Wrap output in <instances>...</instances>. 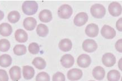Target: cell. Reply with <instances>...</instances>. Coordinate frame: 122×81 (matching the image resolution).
I'll list each match as a JSON object with an SVG mask.
<instances>
[{
  "label": "cell",
  "instance_id": "obj_30",
  "mask_svg": "<svg viewBox=\"0 0 122 81\" xmlns=\"http://www.w3.org/2000/svg\"><path fill=\"white\" fill-rule=\"evenodd\" d=\"M65 76L61 72H57L53 76V81H65Z\"/></svg>",
  "mask_w": 122,
  "mask_h": 81
},
{
  "label": "cell",
  "instance_id": "obj_17",
  "mask_svg": "<svg viewBox=\"0 0 122 81\" xmlns=\"http://www.w3.org/2000/svg\"><path fill=\"white\" fill-rule=\"evenodd\" d=\"M15 38L17 42L19 43H25L28 40V35L25 30L20 29L16 31Z\"/></svg>",
  "mask_w": 122,
  "mask_h": 81
},
{
  "label": "cell",
  "instance_id": "obj_10",
  "mask_svg": "<svg viewBox=\"0 0 122 81\" xmlns=\"http://www.w3.org/2000/svg\"><path fill=\"white\" fill-rule=\"evenodd\" d=\"M77 63L78 66L81 68H86L90 66L91 63V59L89 55L82 54L78 57Z\"/></svg>",
  "mask_w": 122,
  "mask_h": 81
},
{
  "label": "cell",
  "instance_id": "obj_15",
  "mask_svg": "<svg viewBox=\"0 0 122 81\" xmlns=\"http://www.w3.org/2000/svg\"><path fill=\"white\" fill-rule=\"evenodd\" d=\"M10 76L11 79L14 81H19L21 77V68L18 66H14L10 69Z\"/></svg>",
  "mask_w": 122,
  "mask_h": 81
},
{
  "label": "cell",
  "instance_id": "obj_25",
  "mask_svg": "<svg viewBox=\"0 0 122 81\" xmlns=\"http://www.w3.org/2000/svg\"><path fill=\"white\" fill-rule=\"evenodd\" d=\"M120 78V72L117 70H111L107 74V79L108 81H118Z\"/></svg>",
  "mask_w": 122,
  "mask_h": 81
},
{
  "label": "cell",
  "instance_id": "obj_9",
  "mask_svg": "<svg viewBox=\"0 0 122 81\" xmlns=\"http://www.w3.org/2000/svg\"><path fill=\"white\" fill-rule=\"evenodd\" d=\"M83 73L81 69L77 68H73L70 69L67 72V78L71 81H78L82 77Z\"/></svg>",
  "mask_w": 122,
  "mask_h": 81
},
{
  "label": "cell",
  "instance_id": "obj_34",
  "mask_svg": "<svg viewBox=\"0 0 122 81\" xmlns=\"http://www.w3.org/2000/svg\"><path fill=\"white\" fill-rule=\"evenodd\" d=\"M4 17V13L2 11L0 10V21L2 20Z\"/></svg>",
  "mask_w": 122,
  "mask_h": 81
},
{
  "label": "cell",
  "instance_id": "obj_31",
  "mask_svg": "<svg viewBox=\"0 0 122 81\" xmlns=\"http://www.w3.org/2000/svg\"><path fill=\"white\" fill-rule=\"evenodd\" d=\"M9 76L7 72L4 69H0V81H8Z\"/></svg>",
  "mask_w": 122,
  "mask_h": 81
},
{
  "label": "cell",
  "instance_id": "obj_32",
  "mask_svg": "<svg viewBox=\"0 0 122 81\" xmlns=\"http://www.w3.org/2000/svg\"><path fill=\"white\" fill-rule=\"evenodd\" d=\"M122 39H119L115 44V48L119 52L122 53Z\"/></svg>",
  "mask_w": 122,
  "mask_h": 81
},
{
  "label": "cell",
  "instance_id": "obj_2",
  "mask_svg": "<svg viewBox=\"0 0 122 81\" xmlns=\"http://www.w3.org/2000/svg\"><path fill=\"white\" fill-rule=\"evenodd\" d=\"M90 12L93 17L96 19H102L105 15L106 9L102 4H95L91 6Z\"/></svg>",
  "mask_w": 122,
  "mask_h": 81
},
{
  "label": "cell",
  "instance_id": "obj_28",
  "mask_svg": "<svg viewBox=\"0 0 122 81\" xmlns=\"http://www.w3.org/2000/svg\"><path fill=\"white\" fill-rule=\"evenodd\" d=\"M28 50L31 54H37L40 50L39 45L36 43H31L29 45Z\"/></svg>",
  "mask_w": 122,
  "mask_h": 81
},
{
  "label": "cell",
  "instance_id": "obj_14",
  "mask_svg": "<svg viewBox=\"0 0 122 81\" xmlns=\"http://www.w3.org/2000/svg\"><path fill=\"white\" fill-rule=\"evenodd\" d=\"M39 20L43 23H47L52 20V14L49 10H43L39 14Z\"/></svg>",
  "mask_w": 122,
  "mask_h": 81
},
{
  "label": "cell",
  "instance_id": "obj_20",
  "mask_svg": "<svg viewBox=\"0 0 122 81\" xmlns=\"http://www.w3.org/2000/svg\"><path fill=\"white\" fill-rule=\"evenodd\" d=\"M12 28L9 24L2 23L0 25V34L3 36H9L12 34Z\"/></svg>",
  "mask_w": 122,
  "mask_h": 81
},
{
  "label": "cell",
  "instance_id": "obj_35",
  "mask_svg": "<svg viewBox=\"0 0 122 81\" xmlns=\"http://www.w3.org/2000/svg\"></svg>",
  "mask_w": 122,
  "mask_h": 81
},
{
  "label": "cell",
  "instance_id": "obj_23",
  "mask_svg": "<svg viewBox=\"0 0 122 81\" xmlns=\"http://www.w3.org/2000/svg\"><path fill=\"white\" fill-rule=\"evenodd\" d=\"M32 64L38 69H43L46 68V63L44 59L41 57H36L34 59Z\"/></svg>",
  "mask_w": 122,
  "mask_h": 81
},
{
  "label": "cell",
  "instance_id": "obj_21",
  "mask_svg": "<svg viewBox=\"0 0 122 81\" xmlns=\"http://www.w3.org/2000/svg\"><path fill=\"white\" fill-rule=\"evenodd\" d=\"M12 58L8 54H3L0 56V66L7 68L12 64Z\"/></svg>",
  "mask_w": 122,
  "mask_h": 81
},
{
  "label": "cell",
  "instance_id": "obj_3",
  "mask_svg": "<svg viewBox=\"0 0 122 81\" xmlns=\"http://www.w3.org/2000/svg\"><path fill=\"white\" fill-rule=\"evenodd\" d=\"M73 14L72 8L67 4L61 6L58 10V15L61 19H68Z\"/></svg>",
  "mask_w": 122,
  "mask_h": 81
},
{
  "label": "cell",
  "instance_id": "obj_7",
  "mask_svg": "<svg viewBox=\"0 0 122 81\" xmlns=\"http://www.w3.org/2000/svg\"><path fill=\"white\" fill-rule=\"evenodd\" d=\"M88 19H89V16L87 14L84 12H81L75 16L73 22L76 26H81L87 23Z\"/></svg>",
  "mask_w": 122,
  "mask_h": 81
},
{
  "label": "cell",
  "instance_id": "obj_24",
  "mask_svg": "<svg viewBox=\"0 0 122 81\" xmlns=\"http://www.w3.org/2000/svg\"><path fill=\"white\" fill-rule=\"evenodd\" d=\"M7 19L10 23L15 24L20 20V14L17 11H12L8 14Z\"/></svg>",
  "mask_w": 122,
  "mask_h": 81
},
{
  "label": "cell",
  "instance_id": "obj_12",
  "mask_svg": "<svg viewBox=\"0 0 122 81\" xmlns=\"http://www.w3.org/2000/svg\"><path fill=\"white\" fill-rule=\"evenodd\" d=\"M75 62L73 57L71 54H65L61 59V63L62 66L66 68H69L73 66Z\"/></svg>",
  "mask_w": 122,
  "mask_h": 81
},
{
  "label": "cell",
  "instance_id": "obj_27",
  "mask_svg": "<svg viewBox=\"0 0 122 81\" xmlns=\"http://www.w3.org/2000/svg\"><path fill=\"white\" fill-rule=\"evenodd\" d=\"M10 47V43L7 39H2L0 40V51L2 52H7Z\"/></svg>",
  "mask_w": 122,
  "mask_h": 81
},
{
  "label": "cell",
  "instance_id": "obj_33",
  "mask_svg": "<svg viewBox=\"0 0 122 81\" xmlns=\"http://www.w3.org/2000/svg\"><path fill=\"white\" fill-rule=\"evenodd\" d=\"M122 18H120L119 20L117 21L116 23V27L117 29H118V31H122Z\"/></svg>",
  "mask_w": 122,
  "mask_h": 81
},
{
  "label": "cell",
  "instance_id": "obj_16",
  "mask_svg": "<svg viewBox=\"0 0 122 81\" xmlns=\"http://www.w3.org/2000/svg\"><path fill=\"white\" fill-rule=\"evenodd\" d=\"M92 75L93 77L97 80H102L105 75V69L101 66L96 67L92 70Z\"/></svg>",
  "mask_w": 122,
  "mask_h": 81
},
{
  "label": "cell",
  "instance_id": "obj_29",
  "mask_svg": "<svg viewBox=\"0 0 122 81\" xmlns=\"http://www.w3.org/2000/svg\"><path fill=\"white\" fill-rule=\"evenodd\" d=\"M35 80L36 81H50V77L47 73L42 72L38 74Z\"/></svg>",
  "mask_w": 122,
  "mask_h": 81
},
{
  "label": "cell",
  "instance_id": "obj_19",
  "mask_svg": "<svg viewBox=\"0 0 122 81\" xmlns=\"http://www.w3.org/2000/svg\"><path fill=\"white\" fill-rule=\"evenodd\" d=\"M22 74L24 78L26 80H29L33 78L35 74L34 69L31 66H25L22 68Z\"/></svg>",
  "mask_w": 122,
  "mask_h": 81
},
{
  "label": "cell",
  "instance_id": "obj_13",
  "mask_svg": "<svg viewBox=\"0 0 122 81\" xmlns=\"http://www.w3.org/2000/svg\"><path fill=\"white\" fill-rule=\"evenodd\" d=\"M36 19L32 17H29L24 19L23 21V26L24 28L29 31L33 30L36 28Z\"/></svg>",
  "mask_w": 122,
  "mask_h": 81
},
{
  "label": "cell",
  "instance_id": "obj_5",
  "mask_svg": "<svg viewBox=\"0 0 122 81\" xmlns=\"http://www.w3.org/2000/svg\"><path fill=\"white\" fill-rule=\"evenodd\" d=\"M101 34L104 38L107 39H113L116 35V31L114 29L112 28L109 25H105L102 28Z\"/></svg>",
  "mask_w": 122,
  "mask_h": 81
},
{
  "label": "cell",
  "instance_id": "obj_18",
  "mask_svg": "<svg viewBox=\"0 0 122 81\" xmlns=\"http://www.w3.org/2000/svg\"><path fill=\"white\" fill-rule=\"evenodd\" d=\"M59 48L62 51L67 52L71 50L72 48V43L70 39H63L61 40L59 43Z\"/></svg>",
  "mask_w": 122,
  "mask_h": 81
},
{
  "label": "cell",
  "instance_id": "obj_26",
  "mask_svg": "<svg viewBox=\"0 0 122 81\" xmlns=\"http://www.w3.org/2000/svg\"><path fill=\"white\" fill-rule=\"evenodd\" d=\"M13 51L15 54L21 56L26 54V48L24 45H16L14 48Z\"/></svg>",
  "mask_w": 122,
  "mask_h": 81
},
{
  "label": "cell",
  "instance_id": "obj_1",
  "mask_svg": "<svg viewBox=\"0 0 122 81\" xmlns=\"http://www.w3.org/2000/svg\"><path fill=\"white\" fill-rule=\"evenodd\" d=\"M22 10L25 15H34L38 11V4L35 1H26L22 4Z\"/></svg>",
  "mask_w": 122,
  "mask_h": 81
},
{
  "label": "cell",
  "instance_id": "obj_11",
  "mask_svg": "<svg viewBox=\"0 0 122 81\" xmlns=\"http://www.w3.org/2000/svg\"><path fill=\"white\" fill-rule=\"evenodd\" d=\"M99 29L97 25L95 24H90L85 29V33L88 36L95 38L99 34Z\"/></svg>",
  "mask_w": 122,
  "mask_h": 81
},
{
  "label": "cell",
  "instance_id": "obj_8",
  "mask_svg": "<svg viewBox=\"0 0 122 81\" xmlns=\"http://www.w3.org/2000/svg\"><path fill=\"white\" fill-rule=\"evenodd\" d=\"M102 62L107 67H112L116 63V58L112 53H105L102 57Z\"/></svg>",
  "mask_w": 122,
  "mask_h": 81
},
{
  "label": "cell",
  "instance_id": "obj_6",
  "mask_svg": "<svg viewBox=\"0 0 122 81\" xmlns=\"http://www.w3.org/2000/svg\"><path fill=\"white\" fill-rule=\"evenodd\" d=\"M108 10L109 13L113 16L117 17L120 15L122 12V6L119 3L113 2L110 3L109 5Z\"/></svg>",
  "mask_w": 122,
  "mask_h": 81
},
{
  "label": "cell",
  "instance_id": "obj_22",
  "mask_svg": "<svg viewBox=\"0 0 122 81\" xmlns=\"http://www.w3.org/2000/svg\"><path fill=\"white\" fill-rule=\"evenodd\" d=\"M36 33L41 37H46L49 33V29L46 25L40 24L36 28Z\"/></svg>",
  "mask_w": 122,
  "mask_h": 81
},
{
  "label": "cell",
  "instance_id": "obj_4",
  "mask_svg": "<svg viewBox=\"0 0 122 81\" xmlns=\"http://www.w3.org/2000/svg\"><path fill=\"white\" fill-rule=\"evenodd\" d=\"M97 48V44L92 39L85 40L82 43V49L84 51L88 53H92Z\"/></svg>",
  "mask_w": 122,
  "mask_h": 81
}]
</instances>
